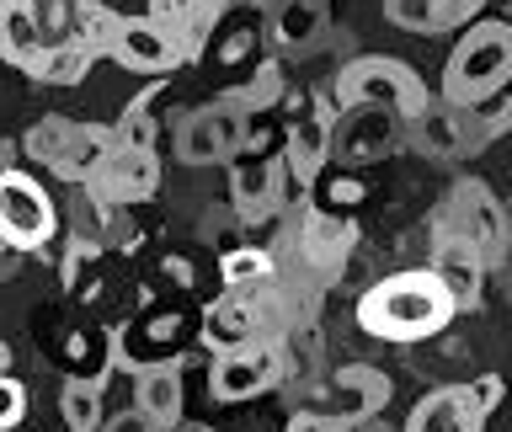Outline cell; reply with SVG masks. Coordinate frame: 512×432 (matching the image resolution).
<instances>
[{"mask_svg":"<svg viewBox=\"0 0 512 432\" xmlns=\"http://www.w3.org/2000/svg\"><path fill=\"white\" fill-rule=\"evenodd\" d=\"M43 48L48 38L38 22V0H0V59L16 70H32Z\"/></svg>","mask_w":512,"mask_h":432,"instance_id":"obj_23","label":"cell"},{"mask_svg":"<svg viewBox=\"0 0 512 432\" xmlns=\"http://www.w3.org/2000/svg\"><path fill=\"white\" fill-rule=\"evenodd\" d=\"M134 411L155 432L182 427V358H160L134 368Z\"/></svg>","mask_w":512,"mask_h":432,"instance_id":"obj_19","label":"cell"},{"mask_svg":"<svg viewBox=\"0 0 512 432\" xmlns=\"http://www.w3.org/2000/svg\"><path fill=\"white\" fill-rule=\"evenodd\" d=\"M432 278L448 288V299H454V310H475L480 299H486V256H480L464 235L443 230V224H432Z\"/></svg>","mask_w":512,"mask_h":432,"instance_id":"obj_11","label":"cell"},{"mask_svg":"<svg viewBox=\"0 0 512 432\" xmlns=\"http://www.w3.org/2000/svg\"><path fill=\"white\" fill-rule=\"evenodd\" d=\"M352 251H358V219L352 214H331V208L320 203H304L294 230H288V240L272 256H278V267H294L304 272L310 283H336L342 278V267L352 262Z\"/></svg>","mask_w":512,"mask_h":432,"instance_id":"obj_4","label":"cell"},{"mask_svg":"<svg viewBox=\"0 0 512 432\" xmlns=\"http://www.w3.org/2000/svg\"><path fill=\"white\" fill-rule=\"evenodd\" d=\"M91 64H96V54H91L80 38H54L27 75L38 80V86H59V91H64V86H80V80L91 75Z\"/></svg>","mask_w":512,"mask_h":432,"instance_id":"obj_25","label":"cell"},{"mask_svg":"<svg viewBox=\"0 0 512 432\" xmlns=\"http://www.w3.org/2000/svg\"><path fill=\"white\" fill-rule=\"evenodd\" d=\"M102 203L112 208H134L144 198H155L160 192V155L155 150H123V144H112V155L96 166V176L86 182Z\"/></svg>","mask_w":512,"mask_h":432,"instance_id":"obj_12","label":"cell"},{"mask_svg":"<svg viewBox=\"0 0 512 432\" xmlns=\"http://www.w3.org/2000/svg\"><path fill=\"white\" fill-rule=\"evenodd\" d=\"M107 59L112 64H123V70H134V75H171V70H182V48H176L166 32H160L150 16H123L118 22V38H112L107 48Z\"/></svg>","mask_w":512,"mask_h":432,"instance_id":"obj_17","label":"cell"},{"mask_svg":"<svg viewBox=\"0 0 512 432\" xmlns=\"http://www.w3.org/2000/svg\"><path fill=\"white\" fill-rule=\"evenodd\" d=\"M102 432H155V427L144 422L139 411H118V416H107V422H102Z\"/></svg>","mask_w":512,"mask_h":432,"instance_id":"obj_37","label":"cell"},{"mask_svg":"<svg viewBox=\"0 0 512 432\" xmlns=\"http://www.w3.org/2000/svg\"><path fill=\"white\" fill-rule=\"evenodd\" d=\"M283 432H352L347 422H336L331 411H294Z\"/></svg>","mask_w":512,"mask_h":432,"instance_id":"obj_35","label":"cell"},{"mask_svg":"<svg viewBox=\"0 0 512 432\" xmlns=\"http://www.w3.org/2000/svg\"><path fill=\"white\" fill-rule=\"evenodd\" d=\"M192 432H214V427H192Z\"/></svg>","mask_w":512,"mask_h":432,"instance_id":"obj_40","label":"cell"},{"mask_svg":"<svg viewBox=\"0 0 512 432\" xmlns=\"http://www.w3.org/2000/svg\"><path fill=\"white\" fill-rule=\"evenodd\" d=\"M107 235H112V203H102L86 182H80V187L70 192V240L107 246Z\"/></svg>","mask_w":512,"mask_h":432,"instance_id":"obj_28","label":"cell"},{"mask_svg":"<svg viewBox=\"0 0 512 432\" xmlns=\"http://www.w3.org/2000/svg\"><path fill=\"white\" fill-rule=\"evenodd\" d=\"M112 144H118V134H112V123H75V134H70V144H64V155H59L54 176H64L70 187L91 182L96 166H102V160L112 155Z\"/></svg>","mask_w":512,"mask_h":432,"instance_id":"obj_24","label":"cell"},{"mask_svg":"<svg viewBox=\"0 0 512 432\" xmlns=\"http://www.w3.org/2000/svg\"><path fill=\"white\" fill-rule=\"evenodd\" d=\"M0 374H11V347L0 342Z\"/></svg>","mask_w":512,"mask_h":432,"instance_id":"obj_38","label":"cell"},{"mask_svg":"<svg viewBox=\"0 0 512 432\" xmlns=\"http://www.w3.org/2000/svg\"><path fill=\"white\" fill-rule=\"evenodd\" d=\"M278 379H283V347L278 342H251V347H235V352H214V363H208V395L224 400V406L278 390Z\"/></svg>","mask_w":512,"mask_h":432,"instance_id":"obj_8","label":"cell"},{"mask_svg":"<svg viewBox=\"0 0 512 432\" xmlns=\"http://www.w3.org/2000/svg\"><path fill=\"white\" fill-rule=\"evenodd\" d=\"M480 6L486 0H384V22L432 38V32H464L470 22H480Z\"/></svg>","mask_w":512,"mask_h":432,"instance_id":"obj_21","label":"cell"},{"mask_svg":"<svg viewBox=\"0 0 512 432\" xmlns=\"http://www.w3.org/2000/svg\"><path fill=\"white\" fill-rule=\"evenodd\" d=\"M70 134H75V118H59V112H48V118H38L22 134V150L38 160V166H48L54 171L59 166V155H64V144H70Z\"/></svg>","mask_w":512,"mask_h":432,"instance_id":"obj_31","label":"cell"},{"mask_svg":"<svg viewBox=\"0 0 512 432\" xmlns=\"http://www.w3.org/2000/svg\"><path fill=\"white\" fill-rule=\"evenodd\" d=\"M283 166L294 176L299 187L320 182V171H326L331 160V112L315 107V102H294V118L283 123Z\"/></svg>","mask_w":512,"mask_h":432,"instance_id":"obj_13","label":"cell"},{"mask_svg":"<svg viewBox=\"0 0 512 432\" xmlns=\"http://www.w3.org/2000/svg\"><path fill=\"white\" fill-rule=\"evenodd\" d=\"M326 6L331 0H278L272 6V48L278 54H315L326 38Z\"/></svg>","mask_w":512,"mask_h":432,"instance_id":"obj_22","label":"cell"},{"mask_svg":"<svg viewBox=\"0 0 512 432\" xmlns=\"http://www.w3.org/2000/svg\"><path fill=\"white\" fill-rule=\"evenodd\" d=\"M27 416V390L16 374H0V432H11Z\"/></svg>","mask_w":512,"mask_h":432,"instance_id":"obj_34","label":"cell"},{"mask_svg":"<svg viewBox=\"0 0 512 432\" xmlns=\"http://www.w3.org/2000/svg\"><path fill=\"white\" fill-rule=\"evenodd\" d=\"M59 411H64V427L70 432H102V379H80L70 374L59 390Z\"/></svg>","mask_w":512,"mask_h":432,"instance_id":"obj_27","label":"cell"},{"mask_svg":"<svg viewBox=\"0 0 512 432\" xmlns=\"http://www.w3.org/2000/svg\"><path fill=\"white\" fill-rule=\"evenodd\" d=\"M251 144V118L235 112L230 102L198 107L176 123V160L182 166H230Z\"/></svg>","mask_w":512,"mask_h":432,"instance_id":"obj_7","label":"cell"},{"mask_svg":"<svg viewBox=\"0 0 512 432\" xmlns=\"http://www.w3.org/2000/svg\"><path fill=\"white\" fill-rule=\"evenodd\" d=\"M406 144V123L390 107H347L331 118V155L342 166H368Z\"/></svg>","mask_w":512,"mask_h":432,"instance_id":"obj_9","label":"cell"},{"mask_svg":"<svg viewBox=\"0 0 512 432\" xmlns=\"http://www.w3.org/2000/svg\"><path fill=\"white\" fill-rule=\"evenodd\" d=\"M512 86V22H470L459 32V43L443 59V80H438V102L448 107H480L491 96H502Z\"/></svg>","mask_w":512,"mask_h":432,"instance_id":"obj_2","label":"cell"},{"mask_svg":"<svg viewBox=\"0 0 512 432\" xmlns=\"http://www.w3.org/2000/svg\"><path fill=\"white\" fill-rule=\"evenodd\" d=\"M406 144L427 160H464V155L480 150L464 107H448V102H438V96H432L416 118H406Z\"/></svg>","mask_w":512,"mask_h":432,"instance_id":"obj_14","label":"cell"},{"mask_svg":"<svg viewBox=\"0 0 512 432\" xmlns=\"http://www.w3.org/2000/svg\"><path fill=\"white\" fill-rule=\"evenodd\" d=\"M11 171V144H0V176Z\"/></svg>","mask_w":512,"mask_h":432,"instance_id":"obj_39","label":"cell"},{"mask_svg":"<svg viewBox=\"0 0 512 432\" xmlns=\"http://www.w3.org/2000/svg\"><path fill=\"white\" fill-rule=\"evenodd\" d=\"M230 6L235 0H150L144 16L182 48V59H198L203 48L214 43V32H219V22H224Z\"/></svg>","mask_w":512,"mask_h":432,"instance_id":"obj_15","label":"cell"},{"mask_svg":"<svg viewBox=\"0 0 512 432\" xmlns=\"http://www.w3.org/2000/svg\"><path fill=\"white\" fill-rule=\"evenodd\" d=\"M118 22H123V16L112 11V6H102V0H75V22H70V38H80V43H86L96 59H107L112 38H118Z\"/></svg>","mask_w":512,"mask_h":432,"instance_id":"obj_29","label":"cell"},{"mask_svg":"<svg viewBox=\"0 0 512 432\" xmlns=\"http://www.w3.org/2000/svg\"><path fill=\"white\" fill-rule=\"evenodd\" d=\"M464 118H470V134H475L480 150H486L491 139L512 134V86L502 96H491V102H480V107H464Z\"/></svg>","mask_w":512,"mask_h":432,"instance_id":"obj_32","label":"cell"},{"mask_svg":"<svg viewBox=\"0 0 512 432\" xmlns=\"http://www.w3.org/2000/svg\"><path fill=\"white\" fill-rule=\"evenodd\" d=\"M427 102H432V96H427V86H422V75H416L406 59L363 54V59L342 64V75L331 80L326 112L336 118V112H347V107H390V112H400V123H406V118H416Z\"/></svg>","mask_w":512,"mask_h":432,"instance_id":"obj_3","label":"cell"},{"mask_svg":"<svg viewBox=\"0 0 512 432\" xmlns=\"http://www.w3.org/2000/svg\"><path fill=\"white\" fill-rule=\"evenodd\" d=\"M406 432H486V406L470 384H438L411 406Z\"/></svg>","mask_w":512,"mask_h":432,"instance_id":"obj_18","label":"cell"},{"mask_svg":"<svg viewBox=\"0 0 512 432\" xmlns=\"http://www.w3.org/2000/svg\"><path fill=\"white\" fill-rule=\"evenodd\" d=\"M198 336L208 352H235V347H251L262 342L256 331V310L240 288H219L214 304H203V320H198Z\"/></svg>","mask_w":512,"mask_h":432,"instance_id":"obj_20","label":"cell"},{"mask_svg":"<svg viewBox=\"0 0 512 432\" xmlns=\"http://www.w3.org/2000/svg\"><path fill=\"white\" fill-rule=\"evenodd\" d=\"M219 102H230L235 112H246V118H256V112H272L283 102V70L278 59H262L251 70V80H240V86H224Z\"/></svg>","mask_w":512,"mask_h":432,"instance_id":"obj_26","label":"cell"},{"mask_svg":"<svg viewBox=\"0 0 512 432\" xmlns=\"http://www.w3.org/2000/svg\"><path fill=\"white\" fill-rule=\"evenodd\" d=\"M288 166L283 155H235L230 160V208L240 224H267L283 208Z\"/></svg>","mask_w":512,"mask_h":432,"instance_id":"obj_10","label":"cell"},{"mask_svg":"<svg viewBox=\"0 0 512 432\" xmlns=\"http://www.w3.org/2000/svg\"><path fill=\"white\" fill-rule=\"evenodd\" d=\"M454 299L448 288L432 278V267H406L379 278L374 288H363L358 299V331L390 347H416L427 336H438L454 320Z\"/></svg>","mask_w":512,"mask_h":432,"instance_id":"obj_1","label":"cell"},{"mask_svg":"<svg viewBox=\"0 0 512 432\" xmlns=\"http://www.w3.org/2000/svg\"><path fill=\"white\" fill-rule=\"evenodd\" d=\"M390 395H395V384H390L384 368L347 363V368H336V379H331V390H326V411L336 416V422L358 427V422H374V416L390 406Z\"/></svg>","mask_w":512,"mask_h":432,"instance_id":"obj_16","label":"cell"},{"mask_svg":"<svg viewBox=\"0 0 512 432\" xmlns=\"http://www.w3.org/2000/svg\"><path fill=\"white\" fill-rule=\"evenodd\" d=\"M59 235V203L54 192H48L38 176L27 171H6L0 176V240H6L11 251H43L48 240Z\"/></svg>","mask_w":512,"mask_h":432,"instance_id":"obj_6","label":"cell"},{"mask_svg":"<svg viewBox=\"0 0 512 432\" xmlns=\"http://www.w3.org/2000/svg\"><path fill=\"white\" fill-rule=\"evenodd\" d=\"M470 390H475V400L486 406V416L502 406V395H507V384H502V374H480V379H470Z\"/></svg>","mask_w":512,"mask_h":432,"instance_id":"obj_36","label":"cell"},{"mask_svg":"<svg viewBox=\"0 0 512 432\" xmlns=\"http://www.w3.org/2000/svg\"><path fill=\"white\" fill-rule=\"evenodd\" d=\"M432 224L464 235L480 256H486V267H502L507 256H512V214H507V203L496 198L486 182H480V176H459L454 192H448V203L438 208V219H432Z\"/></svg>","mask_w":512,"mask_h":432,"instance_id":"obj_5","label":"cell"},{"mask_svg":"<svg viewBox=\"0 0 512 432\" xmlns=\"http://www.w3.org/2000/svg\"><path fill=\"white\" fill-rule=\"evenodd\" d=\"M272 272H278V256H272L267 246H230L224 262H219L224 288H256V283H267Z\"/></svg>","mask_w":512,"mask_h":432,"instance_id":"obj_30","label":"cell"},{"mask_svg":"<svg viewBox=\"0 0 512 432\" xmlns=\"http://www.w3.org/2000/svg\"><path fill=\"white\" fill-rule=\"evenodd\" d=\"M112 134H118L123 150H155V144H160V128H155V118H150V96H139V102L128 107L118 123H112Z\"/></svg>","mask_w":512,"mask_h":432,"instance_id":"obj_33","label":"cell"}]
</instances>
